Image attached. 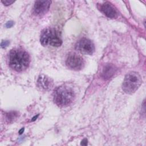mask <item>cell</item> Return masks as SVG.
<instances>
[{
    "mask_svg": "<svg viewBox=\"0 0 146 146\" xmlns=\"http://www.w3.org/2000/svg\"><path fill=\"white\" fill-rule=\"evenodd\" d=\"M30 64L28 53L21 48H14L9 54V64L14 70L22 72L26 70Z\"/></svg>",
    "mask_w": 146,
    "mask_h": 146,
    "instance_id": "cell-1",
    "label": "cell"
},
{
    "mask_svg": "<svg viewBox=\"0 0 146 146\" xmlns=\"http://www.w3.org/2000/svg\"><path fill=\"white\" fill-rule=\"evenodd\" d=\"M75 98L74 90L70 87L61 86L58 87L54 92V101L59 107H66L70 105Z\"/></svg>",
    "mask_w": 146,
    "mask_h": 146,
    "instance_id": "cell-2",
    "label": "cell"
},
{
    "mask_svg": "<svg viewBox=\"0 0 146 146\" xmlns=\"http://www.w3.org/2000/svg\"><path fill=\"white\" fill-rule=\"evenodd\" d=\"M40 41L43 46L59 47L62 43L60 33L54 28H47L42 31Z\"/></svg>",
    "mask_w": 146,
    "mask_h": 146,
    "instance_id": "cell-3",
    "label": "cell"
},
{
    "mask_svg": "<svg viewBox=\"0 0 146 146\" xmlns=\"http://www.w3.org/2000/svg\"><path fill=\"white\" fill-rule=\"evenodd\" d=\"M141 82V76L137 72H130L125 76L122 85L123 90L127 94H132L139 88Z\"/></svg>",
    "mask_w": 146,
    "mask_h": 146,
    "instance_id": "cell-4",
    "label": "cell"
},
{
    "mask_svg": "<svg viewBox=\"0 0 146 146\" xmlns=\"http://www.w3.org/2000/svg\"><path fill=\"white\" fill-rule=\"evenodd\" d=\"M66 64L69 68L75 71H79L83 67L84 61L80 55L72 53L69 54L67 56L66 60Z\"/></svg>",
    "mask_w": 146,
    "mask_h": 146,
    "instance_id": "cell-5",
    "label": "cell"
},
{
    "mask_svg": "<svg viewBox=\"0 0 146 146\" xmlns=\"http://www.w3.org/2000/svg\"><path fill=\"white\" fill-rule=\"evenodd\" d=\"M75 48L80 53L91 55L95 51V46L91 40L87 38L80 39L75 45Z\"/></svg>",
    "mask_w": 146,
    "mask_h": 146,
    "instance_id": "cell-6",
    "label": "cell"
},
{
    "mask_svg": "<svg viewBox=\"0 0 146 146\" xmlns=\"http://www.w3.org/2000/svg\"><path fill=\"white\" fill-rule=\"evenodd\" d=\"M51 2L50 1H36L34 6V13L38 15H42L48 10Z\"/></svg>",
    "mask_w": 146,
    "mask_h": 146,
    "instance_id": "cell-7",
    "label": "cell"
},
{
    "mask_svg": "<svg viewBox=\"0 0 146 146\" xmlns=\"http://www.w3.org/2000/svg\"><path fill=\"white\" fill-rule=\"evenodd\" d=\"M98 6L99 10L107 17L115 18L117 17V12L114 7L110 3L106 2L99 5Z\"/></svg>",
    "mask_w": 146,
    "mask_h": 146,
    "instance_id": "cell-8",
    "label": "cell"
},
{
    "mask_svg": "<svg viewBox=\"0 0 146 146\" xmlns=\"http://www.w3.org/2000/svg\"><path fill=\"white\" fill-rule=\"evenodd\" d=\"M38 86L43 90H48L52 87L53 83L51 79L44 75L39 76L37 81Z\"/></svg>",
    "mask_w": 146,
    "mask_h": 146,
    "instance_id": "cell-9",
    "label": "cell"
},
{
    "mask_svg": "<svg viewBox=\"0 0 146 146\" xmlns=\"http://www.w3.org/2000/svg\"><path fill=\"white\" fill-rule=\"evenodd\" d=\"M116 71L115 67L112 64H107L102 68L101 76L104 79H108L111 78Z\"/></svg>",
    "mask_w": 146,
    "mask_h": 146,
    "instance_id": "cell-10",
    "label": "cell"
},
{
    "mask_svg": "<svg viewBox=\"0 0 146 146\" xmlns=\"http://www.w3.org/2000/svg\"><path fill=\"white\" fill-rule=\"evenodd\" d=\"M18 116V113L16 112H10L6 115V118L8 122L13 121Z\"/></svg>",
    "mask_w": 146,
    "mask_h": 146,
    "instance_id": "cell-11",
    "label": "cell"
},
{
    "mask_svg": "<svg viewBox=\"0 0 146 146\" xmlns=\"http://www.w3.org/2000/svg\"><path fill=\"white\" fill-rule=\"evenodd\" d=\"M9 44V42L8 40H3L1 43V47L5 48L8 46Z\"/></svg>",
    "mask_w": 146,
    "mask_h": 146,
    "instance_id": "cell-12",
    "label": "cell"
},
{
    "mask_svg": "<svg viewBox=\"0 0 146 146\" xmlns=\"http://www.w3.org/2000/svg\"><path fill=\"white\" fill-rule=\"evenodd\" d=\"M14 1H7V0H5V1H2V2L5 5V6H8L11 5V3H13Z\"/></svg>",
    "mask_w": 146,
    "mask_h": 146,
    "instance_id": "cell-13",
    "label": "cell"
},
{
    "mask_svg": "<svg viewBox=\"0 0 146 146\" xmlns=\"http://www.w3.org/2000/svg\"><path fill=\"white\" fill-rule=\"evenodd\" d=\"M13 25H14V22L13 21H9L6 23V27L9 28V27H11V26H13Z\"/></svg>",
    "mask_w": 146,
    "mask_h": 146,
    "instance_id": "cell-14",
    "label": "cell"
},
{
    "mask_svg": "<svg viewBox=\"0 0 146 146\" xmlns=\"http://www.w3.org/2000/svg\"><path fill=\"white\" fill-rule=\"evenodd\" d=\"M80 144H81V145H86L87 144V140L86 139H83V140L82 141Z\"/></svg>",
    "mask_w": 146,
    "mask_h": 146,
    "instance_id": "cell-15",
    "label": "cell"
},
{
    "mask_svg": "<svg viewBox=\"0 0 146 146\" xmlns=\"http://www.w3.org/2000/svg\"><path fill=\"white\" fill-rule=\"evenodd\" d=\"M23 131H24V128H22L21 129H20V130H19V134H22V132H23Z\"/></svg>",
    "mask_w": 146,
    "mask_h": 146,
    "instance_id": "cell-16",
    "label": "cell"
},
{
    "mask_svg": "<svg viewBox=\"0 0 146 146\" xmlns=\"http://www.w3.org/2000/svg\"><path fill=\"white\" fill-rule=\"evenodd\" d=\"M38 115H37V116H36H36H34V117H33V119H32V120H32V121H34V120H35V119H36V118H37V117H38Z\"/></svg>",
    "mask_w": 146,
    "mask_h": 146,
    "instance_id": "cell-17",
    "label": "cell"
}]
</instances>
